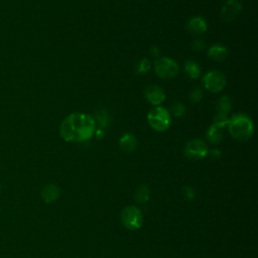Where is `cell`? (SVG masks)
<instances>
[{
  "label": "cell",
  "mask_w": 258,
  "mask_h": 258,
  "mask_svg": "<svg viewBox=\"0 0 258 258\" xmlns=\"http://www.w3.org/2000/svg\"><path fill=\"white\" fill-rule=\"evenodd\" d=\"M184 73L191 80H196L201 76V68L199 63L192 59H187L184 62Z\"/></svg>",
  "instance_id": "obj_15"
},
{
  "label": "cell",
  "mask_w": 258,
  "mask_h": 258,
  "mask_svg": "<svg viewBox=\"0 0 258 258\" xmlns=\"http://www.w3.org/2000/svg\"><path fill=\"white\" fill-rule=\"evenodd\" d=\"M242 3L239 0H227L223 5L220 16L224 22H231L240 14Z\"/></svg>",
  "instance_id": "obj_8"
},
{
  "label": "cell",
  "mask_w": 258,
  "mask_h": 258,
  "mask_svg": "<svg viewBox=\"0 0 258 258\" xmlns=\"http://www.w3.org/2000/svg\"><path fill=\"white\" fill-rule=\"evenodd\" d=\"M203 85L211 93H220L227 85L226 76L219 71H210L204 75Z\"/></svg>",
  "instance_id": "obj_6"
},
{
  "label": "cell",
  "mask_w": 258,
  "mask_h": 258,
  "mask_svg": "<svg viewBox=\"0 0 258 258\" xmlns=\"http://www.w3.org/2000/svg\"><path fill=\"white\" fill-rule=\"evenodd\" d=\"M94 135L96 136V138H97V139H102V138L105 136V132H104V129H101V128H96Z\"/></svg>",
  "instance_id": "obj_26"
},
{
  "label": "cell",
  "mask_w": 258,
  "mask_h": 258,
  "mask_svg": "<svg viewBox=\"0 0 258 258\" xmlns=\"http://www.w3.org/2000/svg\"><path fill=\"white\" fill-rule=\"evenodd\" d=\"M207 55L214 61H223L228 55V48L221 43H215L209 47Z\"/></svg>",
  "instance_id": "obj_11"
},
{
  "label": "cell",
  "mask_w": 258,
  "mask_h": 258,
  "mask_svg": "<svg viewBox=\"0 0 258 258\" xmlns=\"http://www.w3.org/2000/svg\"><path fill=\"white\" fill-rule=\"evenodd\" d=\"M121 223L128 230H138L143 224V215L135 206L125 207L120 215Z\"/></svg>",
  "instance_id": "obj_5"
},
{
  "label": "cell",
  "mask_w": 258,
  "mask_h": 258,
  "mask_svg": "<svg viewBox=\"0 0 258 258\" xmlns=\"http://www.w3.org/2000/svg\"><path fill=\"white\" fill-rule=\"evenodd\" d=\"M185 28L191 34L201 35V34H204L207 31L208 24H207L204 17L195 16V17H191L190 19H188V21L186 22Z\"/></svg>",
  "instance_id": "obj_10"
},
{
  "label": "cell",
  "mask_w": 258,
  "mask_h": 258,
  "mask_svg": "<svg viewBox=\"0 0 258 258\" xmlns=\"http://www.w3.org/2000/svg\"><path fill=\"white\" fill-rule=\"evenodd\" d=\"M59 188L57 185L53 184V183H49V184H46L42 190H41V198L42 200L47 203V204H51L53 202H55L58 197H59Z\"/></svg>",
  "instance_id": "obj_13"
},
{
  "label": "cell",
  "mask_w": 258,
  "mask_h": 258,
  "mask_svg": "<svg viewBox=\"0 0 258 258\" xmlns=\"http://www.w3.org/2000/svg\"><path fill=\"white\" fill-rule=\"evenodd\" d=\"M182 192H183V196L186 200H192L194 197H195V191L190 186H184L182 188Z\"/></svg>",
  "instance_id": "obj_24"
},
{
  "label": "cell",
  "mask_w": 258,
  "mask_h": 258,
  "mask_svg": "<svg viewBox=\"0 0 258 258\" xmlns=\"http://www.w3.org/2000/svg\"><path fill=\"white\" fill-rule=\"evenodd\" d=\"M149 188L147 185L145 184H141L139 186H137L135 188V191H134V200L137 202V203H146L149 199Z\"/></svg>",
  "instance_id": "obj_17"
},
{
  "label": "cell",
  "mask_w": 258,
  "mask_h": 258,
  "mask_svg": "<svg viewBox=\"0 0 258 258\" xmlns=\"http://www.w3.org/2000/svg\"><path fill=\"white\" fill-rule=\"evenodd\" d=\"M145 99L153 106H160L165 101V93L163 89L157 85H148L144 91Z\"/></svg>",
  "instance_id": "obj_9"
},
{
  "label": "cell",
  "mask_w": 258,
  "mask_h": 258,
  "mask_svg": "<svg viewBox=\"0 0 258 258\" xmlns=\"http://www.w3.org/2000/svg\"><path fill=\"white\" fill-rule=\"evenodd\" d=\"M206 137H207V140L210 142V143H213V144H218L220 143L223 138H224V135H223V129L212 124L207 132H206Z\"/></svg>",
  "instance_id": "obj_14"
},
{
  "label": "cell",
  "mask_w": 258,
  "mask_h": 258,
  "mask_svg": "<svg viewBox=\"0 0 258 258\" xmlns=\"http://www.w3.org/2000/svg\"><path fill=\"white\" fill-rule=\"evenodd\" d=\"M147 122L153 130L164 132L169 128L171 123L170 113L165 107L156 106L148 112Z\"/></svg>",
  "instance_id": "obj_3"
},
{
  "label": "cell",
  "mask_w": 258,
  "mask_h": 258,
  "mask_svg": "<svg viewBox=\"0 0 258 258\" xmlns=\"http://www.w3.org/2000/svg\"><path fill=\"white\" fill-rule=\"evenodd\" d=\"M94 119H95L96 124L98 123L99 128H101V129L107 128L110 124V116L105 110H100V111L96 112Z\"/></svg>",
  "instance_id": "obj_18"
},
{
  "label": "cell",
  "mask_w": 258,
  "mask_h": 258,
  "mask_svg": "<svg viewBox=\"0 0 258 258\" xmlns=\"http://www.w3.org/2000/svg\"><path fill=\"white\" fill-rule=\"evenodd\" d=\"M231 109H232V101H231L230 97L222 96L217 103V112L219 114L228 116Z\"/></svg>",
  "instance_id": "obj_16"
},
{
  "label": "cell",
  "mask_w": 258,
  "mask_h": 258,
  "mask_svg": "<svg viewBox=\"0 0 258 258\" xmlns=\"http://www.w3.org/2000/svg\"><path fill=\"white\" fill-rule=\"evenodd\" d=\"M210 153H211V155H213V157H215V158H219V157H220V154H221V152H220L219 150H217V149L211 150Z\"/></svg>",
  "instance_id": "obj_27"
},
{
  "label": "cell",
  "mask_w": 258,
  "mask_h": 258,
  "mask_svg": "<svg viewBox=\"0 0 258 258\" xmlns=\"http://www.w3.org/2000/svg\"><path fill=\"white\" fill-rule=\"evenodd\" d=\"M149 52H150V54H151L152 56H158L160 50H159V47H158L157 45H154V44H153V45L150 46Z\"/></svg>",
  "instance_id": "obj_25"
},
{
  "label": "cell",
  "mask_w": 258,
  "mask_h": 258,
  "mask_svg": "<svg viewBox=\"0 0 258 258\" xmlns=\"http://www.w3.org/2000/svg\"><path fill=\"white\" fill-rule=\"evenodd\" d=\"M229 123V117L227 115H223V114H219L217 113L213 119V124L220 127V128H225L227 127Z\"/></svg>",
  "instance_id": "obj_20"
},
{
  "label": "cell",
  "mask_w": 258,
  "mask_h": 258,
  "mask_svg": "<svg viewBox=\"0 0 258 258\" xmlns=\"http://www.w3.org/2000/svg\"><path fill=\"white\" fill-rule=\"evenodd\" d=\"M119 146L124 152H133L137 147V138L132 133H124L119 139Z\"/></svg>",
  "instance_id": "obj_12"
},
{
  "label": "cell",
  "mask_w": 258,
  "mask_h": 258,
  "mask_svg": "<svg viewBox=\"0 0 258 258\" xmlns=\"http://www.w3.org/2000/svg\"><path fill=\"white\" fill-rule=\"evenodd\" d=\"M153 66H154L155 74L160 79H164V80L174 78L177 75L179 70L178 63L173 58L168 56L158 57L154 61Z\"/></svg>",
  "instance_id": "obj_4"
},
{
  "label": "cell",
  "mask_w": 258,
  "mask_h": 258,
  "mask_svg": "<svg viewBox=\"0 0 258 258\" xmlns=\"http://www.w3.org/2000/svg\"><path fill=\"white\" fill-rule=\"evenodd\" d=\"M136 73L138 75H143V74H146L150 71L151 69V62L148 58L144 57L142 59H140L137 63H136Z\"/></svg>",
  "instance_id": "obj_19"
},
{
  "label": "cell",
  "mask_w": 258,
  "mask_h": 258,
  "mask_svg": "<svg viewBox=\"0 0 258 258\" xmlns=\"http://www.w3.org/2000/svg\"><path fill=\"white\" fill-rule=\"evenodd\" d=\"M231 136L237 141H246L254 133V124L252 119L244 113H236L229 118L227 125Z\"/></svg>",
  "instance_id": "obj_2"
},
{
  "label": "cell",
  "mask_w": 258,
  "mask_h": 258,
  "mask_svg": "<svg viewBox=\"0 0 258 258\" xmlns=\"http://www.w3.org/2000/svg\"><path fill=\"white\" fill-rule=\"evenodd\" d=\"M96 122L86 113H72L59 125V135L67 142H84L94 136Z\"/></svg>",
  "instance_id": "obj_1"
},
{
  "label": "cell",
  "mask_w": 258,
  "mask_h": 258,
  "mask_svg": "<svg viewBox=\"0 0 258 258\" xmlns=\"http://www.w3.org/2000/svg\"><path fill=\"white\" fill-rule=\"evenodd\" d=\"M203 99V91L200 88H195L189 93V101L191 103H199Z\"/></svg>",
  "instance_id": "obj_22"
},
{
  "label": "cell",
  "mask_w": 258,
  "mask_h": 258,
  "mask_svg": "<svg viewBox=\"0 0 258 258\" xmlns=\"http://www.w3.org/2000/svg\"><path fill=\"white\" fill-rule=\"evenodd\" d=\"M183 153L189 159L199 160L205 158L208 155L209 148L205 141L199 138H195L186 142Z\"/></svg>",
  "instance_id": "obj_7"
},
{
  "label": "cell",
  "mask_w": 258,
  "mask_h": 258,
  "mask_svg": "<svg viewBox=\"0 0 258 258\" xmlns=\"http://www.w3.org/2000/svg\"><path fill=\"white\" fill-rule=\"evenodd\" d=\"M205 47H206V43L202 38H197L191 43V48L196 51H202L205 49Z\"/></svg>",
  "instance_id": "obj_23"
},
{
  "label": "cell",
  "mask_w": 258,
  "mask_h": 258,
  "mask_svg": "<svg viewBox=\"0 0 258 258\" xmlns=\"http://www.w3.org/2000/svg\"><path fill=\"white\" fill-rule=\"evenodd\" d=\"M171 113L174 117H182L185 114V106L180 102H175L171 106Z\"/></svg>",
  "instance_id": "obj_21"
}]
</instances>
